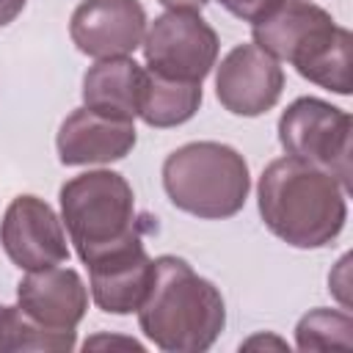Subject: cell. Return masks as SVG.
<instances>
[{"label":"cell","mask_w":353,"mask_h":353,"mask_svg":"<svg viewBox=\"0 0 353 353\" xmlns=\"http://www.w3.org/2000/svg\"><path fill=\"white\" fill-rule=\"evenodd\" d=\"M265 226L295 248H323L347 221V190L323 168L298 157L268 163L256 185Z\"/></svg>","instance_id":"cell-1"},{"label":"cell","mask_w":353,"mask_h":353,"mask_svg":"<svg viewBox=\"0 0 353 353\" xmlns=\"http://www.w3.org/2000/svg\"><path fill=\"white\" fill-rule=\"evenodd\" d=\"M17 306L36 325L55 334H72L85 317L88 287L74 268L52 265L28 270V276L17 284Z\"/></svg>","instance_id":"cell-11"},{"label":"cell","mask_w":353,"mask_h":353,"mask_svg":"<svg viewBox=\"0 0 353 353\" xmlns=\"http://www.w3.org/2000/svg\"><path fill=\"white\" fill-rule=\"evenodd\" d=\"M218 3H221L229 14H234L237 19L256 25V22H262L273 8H279L284 0H218Z\"/></svg>","instance_id":"cell-17"},{"label":"cell","mask_w":353,"mask_h":353,"mask_svg":"<svg viewBox=\"0 0 353 353\" xmlns=\"http://www.w3.org/2000/svg\"><path fill=\"white\" fill-rule=\"evenodd\" d=\"M199 105H201V83L171 80L146 69L138 116L149 127H157V130L179 127L196 116Z\"/></svg>","instance_id":"cell-15"},{"label":"cell","mask_w":353,"mask_h":353,"mask_svg":"<svg viewBox=\"0 0 353 353\" xmlns=\"http://www.w3.org/2000/svg\"><path fill=\"white\" fill-rule=\"evenodd\" d=\"M163 188L171 204L204 221H223L243 210L251 174L245 157L218 141H193L163 163Z\"/></svg>","instance_id":"cell-5"},{"label":"cell","mask_w":353,"mask_h":353,"mask_svg":"<svg viewBox=\"0 0 353 353\" xmlns=\"http://www.w3.org/2000/svg\"><path fill=\"white\" fill-rule=\"evenodd\" d=\"M146 69L130 55L97 61L83 77V105L113 119H135Z\"/></svg>","instance_id":"cell-14"},{"label":"cell","mask_w":353,"mask_h":353,"mask_svg":"<svg viewBox=\"0 0 353 353\" xmlns=\"http://www.w3.org/2000/svg\"><path fill=\"white\" fill-rule=\"evenodd\" d=\"M350 113L317 97H298L279 119L281 149L328 171L345 190L350 188Z\"/></svg>","instance_id":"cell-6"},{"label":"cell","mask_w":353,"mask_h":353,"mask_svg":"<svg viewBox=\"0 0 353 353\" xmlns=\"http://www.w3.org/2000/svg\"><path fill=\"white\" fill-rule=\"evenodd\" d=\"M284 88V69L262 47L237 44L229 50L215 72V97L234 116L268 113Z\"/></svg>","instance_id":"cell-9"},{"label":"cell","mask_w":353,"mask_h":353,"mask_svg":"<svg viewBox=\"0 0 353 353\" xmlns=\"http://www.w3.org/2000/svg\"><path fill=\"white\" fill-rule=\"evenodd\" d=\"M254 345H276V347H281V350L287 347V342H284V339H279V336H262V334H259V336H254V339H248V342H243L240 347H254Z\"/></svg>","instance_id":"cell-22"},{"label":"cell","mask_w":353,"mask_h":353,"mask_svg":"<svg viewBox=\"0 0 353 353\" xmlns=\"http://www.w3.org/2000/svg\"><path fill=\"white\" fill-rule=\"evenodd\" d=\"M168 11H201L210 0H160Z\"/></svg>","instance_id":"cell-21"},{"label":"cell","mask_w":353,"mask_h":353,"mask_svg":"<svg viewBox=\"0 0 353 353\" xmlns=\"http://www.w3.org/2000/svg\"><path fill=\"white\" fill-rule=\"evenodd\" d=\"M254 44L339 97L350 94V30L312 0H284L254 25Z\"/></svg>","instance_id":"cell-3"},{"label":"cell","mask_w":353,"mask_h":353,"mask_svg":"<svg viewBox=\"0 0 353 353\" xmlns=\"http://www.w3.org/2000/svg\"><path fill=\"white\" fill-rule=\"evenodd\" d=\"M143 58L149 72L201 83L218 58V33L199 11H165L143 33Z\"/></svg>","instance_id":"cell-7"},{"label":"cell","mask_w":353,"mask_h":353,"mask_svg":"<svg viewBox=\"0 0 353 353\" xmlns=\"http://www.w3.org/2000/svg\"><path fill=\"white\" fill-rule=\"evenodd\" d=\"M295 345L301 350H350L353 347V320L347 312L312 309L295 325Z\"/></svg>","instance_id":"cell-16"},{"label":"cell","mask_w":353,"mask_h":353,"mask_svg":"<svg viewBox=\"0 0 353 353\" xmlns=\"http://www.w3.org/2000/svg\"><path fill=\"white\" fill-rule=\"evenodd\" d=\"M61 223L88 265L143 243V221L135 193L119 171H85L61 185Z\"/></svg>","instance_id":"cell-4"},{"label":"cell","mask_w":353,"mask_h":353,"mask_svg":"<svg viewBox=\"0 0 353 353\" xmlns=\"http://www.w3.org/2000/svg\"><path fill=\"white\" fill-rule=\"evenodd\" d=\"M154 262L146 254V245H130L119 254H110L88 265V284L94 303L108 314H130L143 303L152 284Z\"/></svg>","instance_id":"cell-13"},{"label":"cell","mask_w":353,"mask_h":353,"mask_svg":"<svg viewBox=\"0 0 353 353\" xmlns=\"http://www.w3.org/2000/svg\"><path fill=\"white\" fill-rule=\"evenodd\" d=\"M152 262V284L138 306L143 336L168 353H201L212 347L226 325L221 290L182 256L163 254Z\"/></svg>","instance_id":"cell-2"},{"label":"cell","mask_w":353,"mask_h":353,"mask_svg":"<svg viewBox=\"0 0 353 353\" xmlns=\"http://www.w3.org/2000/svg\"><path fill=\"white\" fill-rule=\"evenodd\" d=\"M102 345H124V347H132V350H143V345L135 342V339H116V336H105V334L85 339V350L88 347H102Z\"/></svg>","instance_id":"cell-19"},{"label":"cell","mask_w":353,"mask_h":353,"mask_svg":"<svg viewBox=\"0 0 353 353\" xmlns=\"http://www.w3.org/2000/svg\"><path fill=\"white\" fill-rule=\"evenodd\" d=\"M14 312L17 306H3L0 303V353H8V336L14 325Z\"/></svg>","instance_id":"cell-18"},{"label":"cell","mask_w":353,"mask_h":353,"mask_svg":"<svg viewBox=\"0 0 353 353\" xmlns=\"http://www.w3.org/2000/svg\"><path fill=\"white\" fill-rule=\"evenodd\" d=\"M146 33L141 0H83L69 19L72 44L97 61L135 52Z\"/></svg>","instance_id":"cell-10"},{"label":"cell","mask_w":353,"mask_h":353,"mask_svg":"<svg viewBox=\"0 0 353 353\" xmlns=\"http://www.w3.org/2000/svg\"><path fill=\"white\" fill-rule=\"evenodd\" d=\"M28 0H0V28H6L8 22H14L22 8H25Z\"/></svg>","instance_id":"cell-20"},{"label":"cell","mask_w":353,"mask_h":353,"mask_svg":"<svg viewBox=\"0 0 353 353\" xmlns=\"http://www.w3.org/2000/svg\"><path fill=\"white\" fill-rule=\"evenodd\" d=\"M135 141H138L135 121L102 116L83 105L63 119L55 146H58V160L63 165H91V163H113L127 157Z\"/></svg>","instance_id":"cell-12"},{"label":"cell","mask_w":353,"mask_h":353,"mask_svg":"<svg viewBox=\"0 0 353 353\" xmlns=\"http://www.w3.org/2000/svg\"><path fill=\"white\" fill-rule=\"evenodd\" d=\"M0 245L19 270H41L69 262L63 223L55 210L30 193L17 196L0 221Z\"/></svg>","instance_id":"cell-8"}]
</instances>
